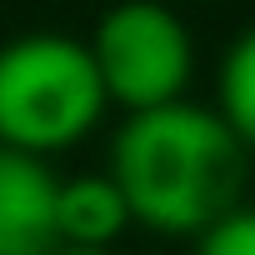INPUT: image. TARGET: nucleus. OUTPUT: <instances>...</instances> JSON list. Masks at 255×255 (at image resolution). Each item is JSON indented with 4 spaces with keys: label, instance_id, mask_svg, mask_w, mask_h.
I'll use <instances>...</instances> for the list:
<instances>
[{
    "label": "nucleus",
    "instance_id": "f257e3e1",
    "mask_svg": "<svg viewBox=\"0 0 255 255\" xmlns=\"http://www.w3.org/2000/svg\"><path fill=\"white\" fill-rule=\"evenodd\" d=\"M110 180L130 225L155 235H200L240 205L245 145L210 105H155L125 115L110 140Z\"/></svg>",
    "mask_w": 255,
    "mask_h": 255
},
{
    "label": "nucleus",
    "instance_id": "7ed1b4c3",
    "mask_svg": "<svg viewBox=\"0 0 255 255\" xmlns=\"http://www.w3.org/2000/svg\"><path fill=\"white\" fill-rule=\"evenodd\" d=\"M95 75L105 85V100L125 110H155L185 100L190 70H195V40L185 20L160 0H120L95 20V35L85 40Z\"/></svg>",
    "mask_w": 255,
    "mask_h": 255
},
{
    "label": "nucleus",
    "instance_id": "f03ea898",
    "mask_svg": "<svg viewBox=\"0 0 255 255\" xmlns=\"http://www.w3.org/2000/svg\"><path fill=\"white\" fill-rule=\"evenodd\" d=\"M105 85L90 45L60 30H30L0 45V145L25 155H55L80 145L100 115Z\"/></svg>",
    "mask_w": 255,
    "mask_h": 255
},
{
    "label": "nucleus",
    "instance_id": "0eeeda50",
    "mask_svg": "<svg viewBox=\"0 0 255 255\" xmlns=\"http://www.w3.org/2000/svg\"><path fill=\"white\" fill-rule=\"evenodd\" d=\"M195 255H255V205H235L195 235Z\"/></svg>",
    "mask_w": 255,
    "mask_h": 255
},
{
    "label": "nucleus",
    "instance_id": "6e6552de",
    "mask_svg": "<svg viewBox=\"0 0 255 255\" xmlns=\"http://www.w3.org/2000/svg\"><path fill=\"white\" fill-rule=\"evenodd\" d=\"M55 255H115V250H90V245H60Z\"/></svg>",
    "mask_w": 255,
    "mask_h": 255
},
{
    "label": "nucleus",
    "instance_id": "39448f33",
    "mask_svg": "<svg viewBox=\"0 0 255 255\" xmlns=\"http://www.w3.org/2000/svg\"><path fill=\"white\" fill-rule=\"evenodd\" d=\"M55 225H60V245L110 250L130 225V210H125V195L115 190L110 175H75V180H60Z\"/></svg>",
    "mask_w": 255,
    "mask_h": 255
},
{
    "label": "nucleus",
    "instance_id": "20e7f679",
    "mask_svg": "<svg viewBox=\"0 0 255 255\" xmlns=\"http://www.w3.org/2000/svg\"><path fill=\"white\" fill-rule=\"evenodd\" d=\"M55 195L60 180L40 155L0 145V255H55L60 225H55Z\"/></svg>",
    "mask_w": 255,
    "mask_h": 255
},
{
    "label": "nucleus",
    "instance_id": "423d86ee",
    "mask_svg": "<svg viewBox=\"0 0 255 255\" xmlns=\"http://www.w3.org/2000/svg\"><path fill=\"white\" fill-rule=\"evenodd\" d=\"M215 100H220L215 110L235 130V140L245 150H255V25L240 40H230L220 75H215Z\"/></svg>",
    "mask_w": 255,
    "mask_h": 255
}]
</instances>
